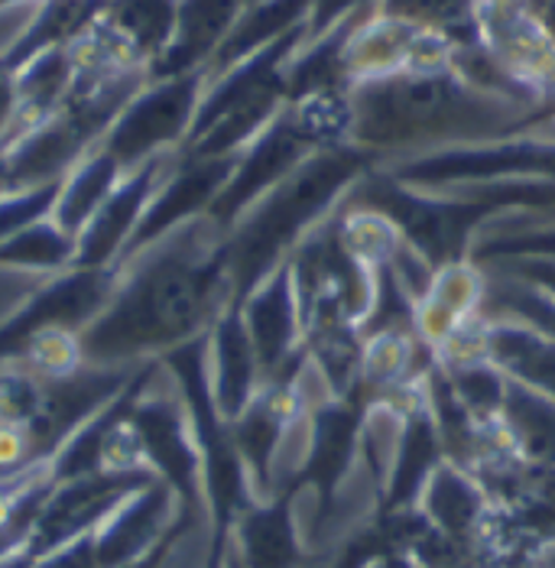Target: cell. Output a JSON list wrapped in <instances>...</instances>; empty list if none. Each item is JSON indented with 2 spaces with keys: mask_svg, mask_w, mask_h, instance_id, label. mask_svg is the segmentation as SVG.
<instances>
[{
  "mask_svg": "<svg viewBox=\"0 0 555 568\" xmlns=\"http://www.w3.org/2000/svg\"><path fill=\"white\" fill-rule=\"evenodd\" d=\"M312 10H315V0H254V3H248L241 20L234 23L231 37L214 52V59L205 69L209 82L224 75L231 65L244 62L248 55L260 52L263 45L290 37L300 27H309Z\"/></svg>",
  "mask_w": 555,
  "mask_h": 568,
  "instance_id": "d6986e66",
  "label": "cell"
},
{
  "mask_svg": "<svg viewBox=\"0 0 555 568\" xmlns=\"http://www.w3.org/2000/svg\"><path fill=\"white\" fill-rule=\"evenodd\" d=\"M474 43L539 114L555 101V37L523 0H477Z\"/></svg>",
  "mask_w": 555,
  "mask_h": 568,
  "instance_id": "52a82bcc",
  "label": "cell"
},
{
  "mask_svg": "<svg viewBox=\"0 0 555 568\" xmlns=\"http://www.w3.org/2000/svg\"><path fill=\"white\" fill-rule=\"evenodd\" d=\"M121 175H124V166L104 146H94L72 166V173L62 179V192H59L52 219L79 241L82 227L111 195V189L121 182Z\"/></svg>",
  "mask_w": 555,
  "mask_h": 568,
  "instance_id": "d4e9b609",
  "label": "cell"
},
{
  "mask_svg": "<svg viewBox=\"0 0 555 568\" xmlns=\"http://www.w3.org/2000/svg\"><path fill=\"white\" fill-rule=\"evenodd\" d=\"M416 510L445 539L481 552L484 532H487V524L497 507H494L491 494L484 490V484L477 481L468 468L445 458L423 487Z\"/></svg>",
  "mask_w": 555,
  "mask_h": 568,
  "instance_id": "e0dca14e",
  "label": "cell"
},
{
  "mask_svg": "<svg viewBox=\"0 0 555 568\" xmlns=\"http://www.w3.org/2000/svg\"><path fill=\"white\" fill-rule=\"evenodd\" d=\"M175 153L153 156V160L140 163L137 170H128L121 175V182L111 189V195L101 202V209L82 227L79 244H75V266L108 270V266H118L124 261L153 192L160 189V182L167 179L175 163Z\"/></svg>",
  "mask_w": 555,
  "mask_h": 568,
  "instance_id": "7c38bea8",
  "label": "cell"
},
{
  "mask_svg": "<svg viewBox=\"0 0 555 568\" xmlns=\"http://www.w3.org/2000/svg\"><path fill=\"white\" fill-rule=\"evenodd\" d=\"M179 0H108L101 20L140 65H153L175 33Z\"/></svg>",
  "mask_w": 555,
  "mask_h": 568,
  "instance_id": "603a6c76",
  "label": "cell"
},
{
  "mask_svg": "<svg viewBox=\"0 0 555 568\" xmlns=\"http://www.w3.org/2000/svg\"><path fill=\"white\" fill-rule=\"evenodd\" d=\"M339 244L351 261L361 266L381 273L396 257V251L406 244V234L396 221L386 215L384 209L364 205V202H351L344 199L339 212L332 215Z\"/></svg>",
  "mask_w": 555,
  "mask_h": 568,
  "instance_id": "cb8c5ba5",
  "label": "cell"
},
{
  "mask_svg": "<svg viewBox=\"0 0 555 568\" xmlns=\"http://www.w3.org/2000/svg\"><path fill=\"white\" fill-rule=\"evenodd\" d=\"M305 30L309 27H300L290 37L263 45L209 82L182 146L185 156H238L276 121L290 104L286 65L305 43Z\"/></svg>",
  "mask_w": 555,
  "mask_h": 568,
  "instance_id": "277c9868",
  "label": "cell"
},
{
  "mask_svg": "<svg viewBox=\"0 0 555 568\" xmlns=\"http://www.w3.org/2000/svg\"><path fill=\"white\" fill-rule=\"evenodd\" d=\"M185 517L189 514L182 510L170 484L157 478L147 487H140L104 524L98 526V532H94L98 566L128 568L130 562L153 552Z\"/></svg>",
  "mask_w": 555,
  "mask_h": 568,
  "instance_id": "5bb4252c",
  "label": "cell"
},
{
  "mask_svg": "<svg viewBox=\"0 0 555 568\" xmlns=\"http://www.w3.org/2000/svg\"><path fill=\"white\" fill-rule=\"evenodd\" d=\"M367 568H420V562L410 556V552H400V549H390L384 556H377Z\"/></svg>",
  "mask_w": 555,
  "mask_h": 568,
  "instance_id": "8d00e7d4",
  "label": "cell"
},
{
  "mask_svg": "<svg viewBox=\"0 0 555 568\" xmlns=\"http://www.w3.org/2000/svg\"><path fill=\"white\" fill-rule=\"evenodd\" d=\"M487 322H491V361L511 381L555 399L553 338H546L519 322H511V318H487Z\"/></svg>",
  "mask_w": 555,
  "mask_h": 568,
  "instance_id": "44dd1931",
  "label": "cell"
},
{
  "mask_svg": "<svg viewBox=\"0 0 555 568\" xmlns=\"http://www.w3.org/2000/svg\"><path fill=\"white\" fill-rule=\"evenodd\" d=\"M523 3L529 7V13L555 37V0H523Z\"/></svg>",
  "mask_w": 555,
  "mask_h": 568,
  "instance_id": "d590c367",
  "label": "cell"
},
{
  "mask_svg": "<svg viewBox=\"0 0 555 568\" xmlns=\"http://www.w3.org/2000/svg\"><path fill=\"white\" fill-rule=\"evenodd\" d=\"M238 306L260 357L263 381L286 377L305 354L302 308L290 261L266 273Z\"/></svg>",
  "mask_w": 555,
  "mask_h": 568,
  "instance_id": "4fadbf2b",
  "label": "cell"
},
{
  "mask_svg": "<svg viewBox=\"0 0 555 568\" xmlns=\"http://www.w3.org/2000/svg\"><path fill=\"white\" fill-rule=\"evenodd\" d=\"M150 481H157V478L153 475H101L98 471V475H85L75 481L56 484L46 497L37 524L30 529L27 552L33 559H43L52 549H59L72 539L98 532V526L104 524L130 494H137Z\"/></svg>",
  "mask_w": 555,
  "mask_h": 568,
  "instance_id": "30bf717a",
  "label": "cell"
},
{
  "mask_svg": "<svg viewBox=\"0 0 555 568\" xmlns=\"http://www.w3.org/2000/svg\"><path fill=\"white\" fill-rule=\"evenodd\" d=\"M381 170L423 192L497 179H555V140L519 131L491 143H465L390 160L381 163Z\"/></svg>",
  "mask_w": 555,
  "mask_h": 568,
  "instance_id": "5b68a950",
  "label": "cell"
},
{
  "mask_svg": "<svg viewBox=\"0 0 555 568\" xmlns=\"http://www.w3.org/2000/svg\"><path fill=\"white\" fill-rule=\"evenodd\" d=\"M13 114H17V72L0 65V143L13 124Z\"/></svg>",
  "mask_w": 555,
  "mask_h": 568,
  "instance_id": "e575fe53",
  "label": "cell"
},
{
  "mask_svg": "<svg viewBox=\"0 0 555 568\" xmlns=\"http://www.w3.org/2000/svg\"><path fill=\"white\" fill-rule=\"evenodd\" d=\"M248 0H179L175 33L167 52L150 65V79L205 72L214 52L231 37Z\"/></svg>",
  "mask_w": 555,
  "mask_h": 568,
  "instance_id": "ac0fdd59",
  "label": "cell"
},
{
  "mask_svg": "<svg viewBox=\"0 0 555 568\" xmlns=\"http://www.w3.org/2000/svg\"><path fill=\"white\" fill-rule=\"evenodd\" d=\"M426 296H432L438 306L455 312L462 322L481 318L484 315V300H487V273L468 257L452 263H442L432 276Z\"/></svg>",
  "mask_w": 555,
  "mask_h": 568,
  "instance_id": "f546056e",
  "label": "cell"
},
{
  "mask_svg": "<svg viewBox=\"0 0 555 568\" xmlns=\"http://www.w3.org/2000/svg\"><path fill=\"white\" fill-rule=\"evenodd\" d=\"M374 166H381V160L354 143L319 150L241 215L224 237L234 303H241L266 273L290 261V254L339 212L347 192Z\"/></svg>",
  "mask_w": 555,
  "mask_h": 568,
  "instance_id": "3957f363",
  "label": "cell"
},
{
  "mask_svg": "<svg viewBox=\"0 0 555 568\" xmlns=\"http://www.w3.org/2000/svg\"><path fill=\"white\" fill-rule=\"evenodd\" d=\"M234 163H238V156H185L179 150L172 170L160 182V189L153 192V199L140 219V227L130 241L124 261L133 257L137 251L163 241L182 224L205 219L212 212L214 199L221 195V189L234 173Z\"/></svg>",
  "mask_w": 555,
  "mask_h": 568,
  "instance_id": "8fae6325",
  "label": "cell"
},
{
  "mask_svg": "<svg viewBox=\"0 0 555 568\" xmlns=\"http://www.w3.org/2000/svg\"><path fill=\"white\" fill-rule=\"evenodd\" d=\"M10 361H17V364H20L27 374H33L40 384L69 381V377H75L82 367H88L82 332H75V328H43V332L30 335ZM0 364H3V361H0Z\"/></svg>",
  "mask_w": 555,
  "mask_h": 568,
  "instance_id": "83f0119b",
  "label": "cell"
},
{
  "mask_svg": "<svg viewBox=\"0 0 555 568\" xmlns=\"http://www.w3.org/2000/svg\"><path fill=\"white\" fill-rule=\"evenodd\" d=\"M423 354H428V351L413 335V325H386V328L364 332L361 384L367 390H374V396H384L390 390L413 384V381H423L428 374L420 367Z\"/></svg>",
  "mask_w": 555,
  "mask_h": 568,
  "instance_id": "7402d4cb",
  "label": "cell"
},
{
  "mask_svg": "<svg viewBox=\"0 0 555 568\" xmlns=\"http://www.w3.org/2000/svg\"><path fill=\"white\" fill-rule=\"evenodd\" d=\"M59 192H62V179L46 182V185H27V189L0 192V241L27 231L37 221L52 219Z\"/></svg>",
  "mask_w": 555,
  "mask_h": 568,
  "instance_id": "1f68e13d",
  "label": "cell"
},
{
  "mask_svg": "<svg viewBox=\"0 0 555 568\" xmlns=\"http://www.w3.org/2000/svg\"><path fill=\"white\" fill-rule=\"evenodd\" d=\"M75 237L56 219L30 224L27 231L0 241V266L27 270V273H62L75 266Z\"/></svg>",
  "mask_w": 555,
  "mask_h": 568,
  "instance_id": "4316f807",
  "label": "cell"
},
{
  "mask_svg": "<svg viewBox=\"0 0 555 568\" xmlns=\"http://www.w3.org/2000/svg\"><path fill=\"white\" fill-rule=\"evenodd\" d=\"M351 143L381 163L428 150L491 143L523 131L536 108L471 85L455 69L396 72L347 88Z\"/></svg>",
  "mask_w": 555,
  "mask_h": 568,
  "instance_id": "7a4b0ae2",
  "label": "cell"
},
{
  "mask_svg": "<svg viewBox=\"0 0 555 568\" xmlns=\"http://www.w3.org/2000/svg\"><path fill=\"white\" fill-rule=\"evenodd\" d=\"M504 426L513 436L516 452L539 468L555 471V399L536 394L507 377L504 394Z\"/></svg>",
  "mask_w": 555,
  "mask_h": 568,
  "instance_id": "484cf974",
  "label": "cell"
},
{
  "mask_svg": "<svg viewBox=\"0 0 555 568\" xmlns=\"http://www.w3.org/2000/svg\"><path fill=\"white\" fill-rule=\"evenodd\" d=\"M33 568H101L98 566V549H94V532L52 549L49 556L37 559Z\"/></svg>",
  "mask_w": 555,
  "mask_h": 568,
  "instance_id": "836d02e7",
  "label": "cell"
},
{
  "mask_svg": "<svg viewBox=\"0 0 555 568\" xmlns=\"http://www.w3.org/2000/svg\"><path fill=\"white\" fill-rule=\"evenodd\" d=\"M108 0H37V13L23 33L0 52V65L20 72L30 59L49 49H62L79 40L88 27L104 13Z\"/></svg>",
  "mask_w": 555,
  "mask_h": 568,
  "instance_id": "ffe728a7",
  "label": "cell"
},
{
  "mask_svg": "<svg viewBox=\"0 0 555 568\" xmlns=\"http://www.w3.org/2000/svg\"><path fill=\"white\" fill-rule=\"evenodd\" d=\"M477 266L555 300V257H501V261L477 263Z\"/></svg>",
  "mask_w": 555,
  "mask_h": 568,
  "instance_id": "d6a6232c",
  "label": "cell"
},
{
  "mask_svg": "<svg viewBox=\"0 0 555 568\" xmlns=\"http://www.w3.org/2000/svg\"><path fill=\"white\" fill-rule=\"evenodd\" d=\"M248 3H254V0H248Z\"/></svg>",
  "mask_w": 555,
  "mask_h": 568,
  "instance_id": "ab89813d",
  "label": "cell"
},
{
  "mask_svg": "<svg viewBox=\"0 0 555 568\" xmlns=\"http://www.w3.org/2000/svg\"><path fill=\"white\" fill-rule=\"evenodd\" d=\"M205 371L214 409L224 423H234L266 384L238 303L224 308L205 335Z\"/></svg>",
  "mask_w": 555,
  "mask_h": 568,
  "instance_id": "9a60e30c",
  "label": "cell"
},
{
  "mask_svg": "<svg viewBox=\"0 0 555 568\" xmlns=\"http://www.w3.org/2000/svg\"><path fill=\"white\" fill-rule=\"evenodd\" d=\"M319 150L322 146L305 133L293 108L286 104L276 114V121L238 153L234 173L221 189V195L214 199L209 219L228 234L241 221V215H248L270 189H276L286 175L296 173Z\"/></svg>",
  "mask_w": 555,
  "mask_h": 568,
  "instance_id": "ba28073f",
  "label": "cell"
},
{
  "mask_svg": "<svg viewBox=\"0 0 555 568\" xmlns=\"http://www.w3.org/2000/svg\"><path fill=\"white\" fill-rule=\"evenodd\" d=\"M474 7L477 0H377V10L442 30L458 43H474Z\"/></svg>",
  "mask_w": 555,
  "mask_h": 568,
  "instance_id": "4dcf8cb0",
  "label": "cell"
},
{
  "mask_svg": "<svg viewBox=\"0 0 555 568\" xmlns=\"http://www.w3.org/2000/svg\"><path fill=\"white\" fill-rule=\"evenodd\" d=\"M296 487L254 500L231 526V552L244 568H309L312 556L296 514Z\"/></svg>",
  "mask_w": 555,
  "mask_h": 568,
  "instance_id": "2e32d148",
  "label": "cell"
},
{
  "mask_svg": "<svg viewBox=\"0 0 555 568\" xmlns=\"http://www.w3.org/2000/svg\"><path fill=\"white\" fill-rule=\"evenodd\" d=\"M114 286H118V266L108 270L69 266L49 276V283H43L23 306L13 308L0 322V361H10L30 335L43 328L85 332L114 296Z\"/></svg>",
  "mask_w": 555,
  "mask_h": 568,
  "instance_id": "9c48e42d",
  "label": "cell"
},
{
  "mask_svg": "<svg viewBox=\"0 0 555 568\" xmlns=\"http://www.w3.org/2000/svg\"><path fill=\"white\" fill-rule=\"evenodd\" d=\"M484 315L487 318H511V322H519V325H526V328H533V332L555 342V300L523 286V283H513L507 276L487 273Z\"/></svg>",
  "mask_w": 555,
  "mask_h": 568,
  "instance_id": "f1b7e54d",
  "label": "cell"
},
{
  "mask_svg": "<svg viewBox=\"0 0 555 568\" xmlns=\"http://www.w3.org/2000/svg\"><path fill=\"white\" fill-rule=\"evenodd\" d=\"M205 88H209V72L150 79L121 111V118L101 140V146L124 166V173L137 170L153 156L182 150L195 124Z\"/></svg>",
  "mask_w": 555,
  "mask_h": 568,
  "instance_id": "8992f818",
  "label": "cell"
},
{
  "mask_svg": "<svg viewBox=\"0 0 555 568\" xmlns=\"http://www.w3.org/2000/svg\"><path fill=\"white\" fill-rule=\"evenodd\" d=\"M224 568H244L238 559H234V552H231V546H228V556H224Z\"/></svg>",
  "mask_w": 555,
  "mask_h": 568,
  "instance_id": "f35d334b",
  "label": "cell"
},
{
  "mask_svg": "<svg viewBox=\"0 0 555 568\" xmlns=\"http://www.w3.org/2000/svg\"><path fill=\"white\" fill-rule=\"evenodd\" d=\"M224 231L209 215L118 263V286L82 332L88 364L137 367L209 335L234 303Z\"/></svg>",
  "mask_w": 555,
  "mask_h": 568,
  "instance_id": "6da1fadb",
  "label": "cell"
},
{
  "mask_svg": "<svg viewBox=\"0 0 555 568\" xmlns=\"http://www.w3.org/2000/svg\"><path fill=\"white\" fill-rule=\"evenodd\" d=\"M10 185H7V163H3V156H0V192H7Z\"/></svg>",
  "mask_w": 555,
  "mask_h": 568,
  "instance_id": "74e56055",
  "label": "cell"
}]
</instances>
